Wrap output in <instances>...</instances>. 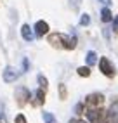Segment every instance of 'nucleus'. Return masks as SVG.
I'll return each instance as SVG.
<instances>
[{
  "label": "nucleus",
  "instance_id": "obj_5",
  "mask_svg": "<svg viewBox=\"0 0 118 123\" xmlns=\"http://www.w3.org/2000/svg\"><path fill=\"white\" fill-rule=\"evenodd\" d=\"M16 102H18L19 108H23V106H26V102L30 101V90L26 87H18L16 88Z\"/></svg>",
  "mask_w": 118,
  "mask_h": 123
},
{
  "label": "nucleus",
  "instance_id": "obj_11",
  "mask_svg": "<svg viewBox=\"0 0 118 123\" xmlns=\"http://www.w3.org/2000/svg\"><path fill=\"white\" fill-rule=\"evenodd\" d=\"M101 19H103V23H109L113 19V14H111V11H109L108 7H104V9L101 11Z\"/></svg>",
  "mask_w": 118,
  "mask_h": 123
},
{
  "label": "nucleus",
  "instance_id": "obj_2",
  "mask_svg": "<svg viewBox=\"0 0 118 123\" xmlns=\"http://www.w3.org/2000/svg\"><path fill=\"white\" fill-rule=\"evenodd\" d=\"M103 102H104V95L103 94H89L87 97H85V102H83V106H87V108L90 109V108H101L103 106Z\"/></svg>",
  "mask_w": 118,
  "mask_h": 123
},
{
  "label": "nucleus",
  "instance_id": "obj_22",
  "mask_svg": "<svg viewBox=\"0 0 118 123\" xmlns=\"http://www.w3.org/2000/svg\"><path fill=\"white\" fill-rule=\"evenodd\" d=\"M75 123H89V121H85V120H75Z\"/></svg>",
  "mask_w": 118,
  "mask_h": 123
},
{
  "label": "nucleus",
  "instance_id": "obj_9",
  "mask_svg": "<svg viewBox=\"0 0 118 123\" xmlns=\"http://www.w3.org/2000/svg\"><path fill=\"white\" fill-rule=\"evenodd\" d=\"M45 102V90L44 88H38L35 92V101H33V106H42Z\"/></svg>",
  "mask_w": 118,
  "mask_h": 123
},
{
  "label": "nucleus",
  "instance_id": "obj_7",
  "mask_svg": "<svg viewBox=\"0 0 118 123\" xmlns=\"http://www.w3.org/2000/svg\"><path fill=\"white\" fill-rule=\"evenodd\" d=\"M18 76H19L18 69L12 68V66H7V68L4 69V75H2V78H4L5 83H12V81H16V78H18Z\"/></svg>",
  "mask_w": 118,
  "mask_h": 123
},
{
  "label": "nucleus",
  "instance_id": "obj_6",
  "mask_svg": "<svg viewBox=\"0 0 118 123\" xmlns=\"http://www.w3.org/2000/svg\"><path fill=\"white\" fill-rule=\"evenodd\" d=\"M104 123H118V99L113 101L108 113L104 114Z\"/></svg>",
  "mask_w": 118,
  "mask_h": 123
},
{
  "label": "nucleus",
  "instance_id": "obj_14",
  "mask_svg": "<svg viewBox=\"0 0 118 123\" xmlns=\"http://www.w3.org/2000/svg\"><path fill=\"white\" fill-rule=\"evenodd\" d=\"M77 73H78V76L89 78V76H90V68H89V66H80V68L77 69Z\"/></svg>",
  "mask_w": 118,
  "mask_h": 123
},
{
  "label": "nucleus",
  "instance_id": "obj_23",
  "mask_svg": "<svg viewBox=\"0 0 118 123\" xmlns=\"http://www.w3.org/2000/svg\"><path fill=\"white\" fill-rule=\"evenodd\" d=\"M0 123H5V120H4V118H0Z\"/></svg>",
  "mask_w": 118,
  "mask_h": 123
},
{
  "label": "nucleus",
  "instance_id": "obj_15",
  "mask_svg": "<svg viewBox=\"0 0 118 123\" xmlns=\"http://www.w3.org/2000/svg\"><path fill=\"white\" fill-rule=\"evenodd\" d=\"M38 83H40V88L47 90V85H49V81H47V78H45L44 75H38Z\"/></svg>",
  "mask_w": 118,
  "mask_h": 123
},
{
  "label": "nucleus",
  "instance_id": "obj_20",
  "mask_svg": "<svg viewBox=\"0 0 118 123\" xmlns=\"http://www.w3.org/2000/svg\"><path fill=\"white\" fill-rule=\"evenodd\" d=\"M75 111H77V114H83V104H77Z\"/></svg>",
  "mask_w": 118,
  "mask_h": 123
},
{
  "label": "nucleus",
  "instance_id": "obj_8",
  "mask_svg": "<svg viewBox=\"0 0 118 123\" xmlns=\"http://www.w3.org/2000/svg\"><path fill=\"white\" fill-rule=\"evenodd\" d=\"M33 31H35L37 37H44V35H47V33H49V23H47V21H37Z\"/></svg>",
  "mask_w": 118,
  "mask_h": 123
},
{
  "label": "nucleus",
  "instance_id": "obj_10",
  "mask_svg": "<svg viewBox=\"0 0 118 123\" xmlns=\"http://www.w3.org/2000/svg\"><path fill=\"white\" fill-rule=\"evenodd\" d=\"M21 37L26 40V42H31L33 40V30L28 26V24H23L21 26Z\"/></svg>",
  "mask_w": 118,
  "mask_h": 123
},
{
  "label": "nucleus",
  "instance_id": "obj_17",
  "mask_svg": "<svg viewBox=\"0 0 118 123\" xmlns=\"http://www.w3.org/2000/svg\"><path fill=\"white\" fill-rule=\"evenodd\" d=\"M89 23H90L89 14H82V18H80V24H82V26H87Z\"/></svg>",
  "mask_w": 118,
  "mask_h": 123
},
{
  "label": "nucleus",
  "instance_id": "obj_13",
  "mask_svg": "<svg viewBox=\"0 0 118 123\" xmlns=\"http://www.w3.org/2000/svg\"><path fill=\"white\" fill-rule=\"evenodd\" d=\"M96 61H97L96 52H94V50H89V52H87V66H92V64H96Z\"/></svg>",
  "mask_w": 118,
  "mask_h": 123
},
{
  "label": "nucleus",
  "instance_id": "obj_4",
  "mask_svg": "<svg viewBox=\"0 0 118 123\" xmlns=\"http://www.w3.org/2000/svg\"><path fill=\"white\" fill-rule=\"evenodd\" d=\"M47 40H49V43L52 45L54 49H64L68 37H66V35H63V33H50Z\"/></svg>",
  "mask_w": 118,
  "mask_h": 123
},
{
  "label": "nucleus",
  "instance_id": "obj_3",
  "mask_svg": "<svg viewBox=\"0 0 118 123\" xmlns=\"http://www.w3.org/2000/svg\"><path fill=\"white\" fill-rule=\"evenodd\" d=\"M99 69L108 78H113L115 76V66L111 64V61H109L108 57H101V59H99Z\"/></svg>",
  "mask_w": 118,
  "mask_h": 123
},
{
  "label": "nucleus",
  "instance_id": "obj_21",
  "mask_svg": "<svg viewBox=\"0 0 118 123\" xmlns=\"http://www.w3.org/2000/svg\"><path fill=\"white\" fill-rule=\"evenodd\" d=\"M99 2L104 4V5H109V4H111V0H99Z\"/></svg>",
  "mask_w": 118,
  "mask_h": 123
},
{
  "label": "nucleus",
  "instance_id": "obj_18",
  "mask_svg": "<svg viewBox=\"0 0 118 123\" xmlns=\"http://www.w3.org/2000/svg\"><path fill=\"white\" fill-rule=\"evenodd\" d=\"M14 123H28V121H26V116H24V114H18L16 120H14Z\"/></svg>",
  "mask_w": 118,
  "mask_h": 123
},
{
  "label": "nucleus",
  "instance_id": "obj_12",
  "mask_svg": "<svg viewBox=\"0 0 118 123\" xmlns=\"http://www.w3.org/2000/svg\"><path fill=\"white\" fill-rule=\"evenodd\" d=\"M75 47H77V37H68V40H66V45H64V49H68V50H73Z\"/></svg>",
  "mask_w": 118,
  "mask_h": 123
},
{
  "label": "nucleus",
  "instance_id": "obj_16",
  "mask_svg": "<svg viewBox=\"0 0 118 123\" xmlns=\"http://www.w3.org/2000/svg\"><path fill=\"white\" fill-rule=\"evenodd\" d=\"M59 95H61V99L64 101L66 99V97H68V92H66V87L61 83V85H59Z\"/></svg>",
  "mask_w": 118,
  "mask_h": 123
},
{
  "label": "nucleus",
  "instance_id": "obj_1",
  "mask_svg": "<svg viewBox=\"0 0 118 123\" xmlns=\"http://www.w3.org/2000/svg\"><path fill=\"white\" fill-rule=\"evenodd\" d=\"M104 114H106V111L103 108H90L87 111L89 123H104Z\"/></svg>",
  "mask_w": 118,
  "mask_h": 123
},
{
  "label": "nucleus",
  "instance_id": "obj_19",
  "mask_svg": "<svg viewBox=\"0 0 118 123\" xmlns=\"http://www.w3.org/2000/svg\"><path fill=\"white\" fill-rule=\"evenodd\" d=\"M111 21H113V31H115V33H118V16H116V18H113Z\"/></svg>",
  "mask_w": 118,
  "mask_h": 123
}]
</instances>
